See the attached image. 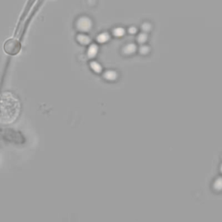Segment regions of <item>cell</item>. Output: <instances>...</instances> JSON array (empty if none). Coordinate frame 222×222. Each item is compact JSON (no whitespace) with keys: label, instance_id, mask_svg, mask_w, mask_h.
Segmentation results:
<instances>
[{"label":"cell","instance_id":"1","mask_svg":"<svg viewBox=\"0 0 222 222\" xmlns=\"http://www.w3.org/2000/svg\"><path fill=\"white\" fill-rule=\"evenodd\" d=\"M20 112V103L15 97L4 93L0 96V122L10 124L17 120Z\"/></svg>","mask_w":222,"mask_h":222},{"label":"cell","instance_id":"2","mask_svg":"<svg viewBox=\"0 0 222 222\" xmlns=\"http://www.w3.org/2000/svg\"><path fill=\"white\" fill-rule=\"evenodd\" d=\"M77 27L81 31H89L92 27V22L89 17H82L77 20Z\"/></svg>","mask_w":222,"mask_h":222},{"label":"cell","instance_id":"3","mask_svg":"<svg viewBox=\"0 0 222 222\" xmlns=\"http://www.w3.org/2000/svg\"><path fill=\"white\" fill-rule=\"evenodd\" d=\"M136 45H134V44H129L127 45L126 46L123 47V50H122V52L124 55H127V56H129V55H132L136 51Z\"/></svg>","mask_w":222,"mask_h":222},{"label":"cell","instance_id":"4","mask_svg":"<svg viewBox=\"0 0 222 222\" xmlns=\"http://www.w3.org/2000/svg\"><path fill=\"white\" fill-rule=\"evenodd\" d=\"M118 77L117 73L115 70H108L104 73V78L109 81H114L116 80Z\"/></svg>","mask_w":222,"mask_h":222},{"label":"cell","instance_id":"5","mask_svg":"<svg viewBox=\"0 0 222 222\" xmlns=\"http://www.w3.org/2000/svg\"><path fill=\"white\" fill-rule=\"evenodd\" d=\"M109 34L107 32H103L99 34L98 36L97 37V40L98 43H101V44H104L106 42H108L109 40Z\"/></svg>","mask_w":222,"mask_h":222},{"label":"cell","instance_id":"6","mask_svg":"<svg viewBox=\"0 0 222 222\" xmlns=\"http://www.w3.org/2000/svg\"><path fill=\"white\" fill-rule=\"evenodd\" d=\"M97 52H98V47L97 45H91L89 46V50H88L89 57H95L97 56Z\"/></svg>","mask_w":222,"mask_h":222},{"label":"cell","instance_id":"7","mask_svg":"<svg viewBox=\"0 0 222 222\" xmlns=\"http://www.w3.org/2000/svg\"><path fill=\"white\" fill-rule=\"evenodd\" d=\"M77 40H78V42H79L80 44H82V45H89V43L91 42V40H90V38H89V36H86V35H83V34H81V35H79V36H77Z\"/></svg>","mask_w":222,"mask_h":222},{"label":"cell","instance_id":"8","mask_svg":"<svg viewBox=\"0 0 222 222\" xmlns=\"http://www.w3.org/2000/svg\"><path fill=\"white\" fill-rule=\"evenodd\" d=\"M148 38H149V36H148V34H147V33L141 32L138 35L137 42L139 44H141V45H143V44H145L146 42H147Z\"/></svg>","mask_w":222,"mask_h":222},{"label":"cell","instance_id":"9","mask_svg":"<svg viewBox=\"0 0 222 222\" xmlns=\"http://www.w3.org/2000/svg\"><path fill=\"white\" fill-rule=\"evenodd\" d=\"M90 68L93 69L96 73H101L102 70V67L97 62H91L90 63Z\"/></svg>","mask_w":222,"mask_h":222},{"label":"cell","instance_id":"10","mask_svg":"<svg viewBox=\"0 0 222 222\" xmlns=\"http://www.w3.org/2000/svg\"><path fill=\"white\" fill-rule=\"evenodd\" d=\"M113 34L117 37H121L125 35V30L121 27H117L113 31Z\"/></svg>","mask_w":222,"mask_h":222},{"label":"cell","instance_id":"11","mask_svg":"<svg viewBox=\"0 0 222 222\" xmlns=\"http://www.w3.org/2000/svg\"><path fill=\"white\" fill-rule=\"evenodd\" d=\"M139 51H140V53L142 54V55H147V54L150 51V47L147 46V45H142V46H141L140 49H139Z\"/></svg>","mask_w":222,"mask_h":222},{"label":"cell","instance_id":"12","mask_svg":"<svg viewBox=\"0 0 222 222\" xmlns=\"http://www.w3.org/2000/svg\"><path fill=\"white\" fill-rule=\"evenodd\" d=\"M141 29L144 32H149L151 31V24L149 23H144V24H141Z\"/></svg>","mask_w":222,"mask_h":222},{"label":"cell","instance_id":"13","mask_svg":"<svg viewBox=\"0 0 222 222\" xmlns=\"http://www.w3.org/2000/svg\"><path fill=\"white\" fill-rule=\"evenodd\" d=\"M136 32H137V29H136V27H135V26H131V27L129 29V34H131V35H135Z\"/></svg>","mask_w":222,"mask_h":222}]
</instances>
